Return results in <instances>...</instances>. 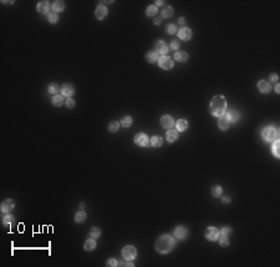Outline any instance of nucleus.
I'll use <instances>...</instances> for the list:
<instances>
[{
	"instance_id": "32",
	"label": "nucleus",
	"mask_w": 280,
	"mask_h": 267,
	"mask_svg": "<svg viewBox=\"0 0 280 267\" xmlns=\"http://www.w3.org/2000/svg\"><path fill=\"white\" fill-rule=\"evenodd\" d=\"M14 218L11 215H4V218H3V224L5 225V226H9V225L14 224Z\"/></svg>"
},
{
	"instance_id": "48",
	"label": "nucleus",
	"mask_w": 280,
	"mask_h": 267,
	"mask_svg": "<svg viewBox=\"0 0 280 267\" xmlns=\"http://www.w3.org/2000/svg\"><path fill=\"white\" fill-rule=\"evenodd\" d=\"M275 91H276V93H279V92H280V86H279V85H276V87H275Z\"/></svg>"
},
{
	"instance_id": "38",
	"label": "nucleus",
	"mask_w": 280,
	"mask_h": 267,
	"mask_svg": "<svg viewBox=\"0 0 280 267\" xmlns=\"http://www.w3.org/2000/svg\"><path fill=\"white\" fill-rule=\"evenodd\" d=\"M120 128V123L118 122H111L109 124V131L110 132H117Z\"/></svg>"
},
{
	"instance_id": "21",
	"label": "nucleus",
	"mask_w": 280,
	"mask_h": 267,
	"mask_svg": "<svg viewBox=\"0 0 280 267\" xmlns=\"http://www.w3.org/2000/svg\"><path fill=\"white\" fill-rule=\"evenodd\" d=\"M65 9V3L64 1H60V0H56V1L52 3V10L55 13H59V11H62Z\"/></svg>"
},
{
	"instance_id": "1",
	"label": "nucleus",
	"mask_w": 280,
	"mask_h": 267,
	"mask_svg": "<svg viewBox=\"0 0 280 267\" xmlns=\"http://www.w3.org/2000/svg\"><path fill=\"white\" fill-rule=\"evenodd\" d=\"M174 245H176V241L171 235H162L157 240V242H156V250H157L159 254L166 255L173 250Z\"/></svg>"
},
{
	"instance_id": "41",
	"label": "nucleus",
	"mask_w": 280,
	"mask_h": 267,
	"mask_svg": "<svg viewBox=\"0 0 280 267\" xmlns=\"http://www.w3.org/2000/svg\"><path fill=\"white\" fill-rule=\"evenodd\" d=\"M66 106L69 107V108H72V107H75V101L73 99H71L70 97L66 99Z\"/></svg>"
},
{
	"instance_id": "40",
	"label": "nucleus",
	"mask_w": 280,
	"mask_h": 267,
	"mask_svg": "<svg viewBox=\"0 0 280 267\" xmlns=\"http://www.w3.org/2000/svg\"><path fill=\"white\" fill-rule=\"evenodd\" d=\"M179 46H180V45H179V41H178V40H173V41L171 43V48H172V50H177Z\"/></svg>"
},
{
	"instance_id": "50",
	"label": "nucleus",
	"mask_w": 280,
	"mask_h": 267,
	"mask_svg": "<svg viewBox=\"0 0 280 267\" xmlns=\"http://www.w3.org/2000/svg\"><path fill=\"white\" fill-rule=\"evenodd\" d=\"M125 266H133V263H131V262H126V263H123Z\"/></svg>"
},
{
	"instance_id": "17",
	"label": "nucleus",
	"mask_w": 280,
	"mask_h": 267,
	"mask_svg": "<svg viewBox=\"0 0 280 267\" xmlns=\"http://www.w3.org/2000/svg\"><path fill=\"white\" fill-rule=\"evenodd\" d=\"M188 233V230L184 227V226H178L176 230H174V236L177 239H184Z\"/></svg>"
},
{
	"instance_id": "2",
	"label": "nucleus",
	"mask_w": 280,
	"mask_h": 267,
	"mask_svg": "<svg viewBox=\"0 0 280 267\" xmlns=\"http://www.w3.org/2000/svg\"><path fill=\"white\" fill-rule=\"evenodd\" d=\"M227 108V101L223 96H216L212 102H210V112L213 116L216 117H220L223 116Z\"/></svg>"
},
{
	"instance_id": "37",
	"label": "nucleus",
	"mask_w": 280,
	"mask_h": 267,
	"mask_svg": "<svg viewBox=\"0 0 280 267\" xmlns=\"http://www.w3.org/2000/svg\"><path fill=\"white\" fill-rule=\"evenodd\" d=\"M166 32H167V34H169V35L176 34V32H177V28H176V25H173V24L167 25V28H166Z\"/></svg>"
},
{
	"instance_id": "31",
	"label": "nucleus",
	"mask_w": 280,
	"mask_h": 267,
	"mask_svg": "<svg viewBox=\"0 0 280 267\" xmlns=\"http://www.w3.org/2000/svg\"><path fill=\"white\" fill-rule=\"evenodd\" d=\"M90 235H91V237H94V239L100 237L101 236V230L98 227H96V226H94V227H91V230H90Z\"/></svg>"
},
{
	"instance_id": "22",
	"label": "nucleus",
	"mask_w": 280,
	"mask_h": 267,
	"mask_svg": "<svg viewBox=\"0 0 280 267\" xmlns=\"http://www.w3.org/2000/svg\"><path fill=\"white\" fill-rule=\"evenodd\" d=\"M146 60L148 62H154L158 60V52L157 51H148L146 55Z\"/></svg>"
},
{
	"instance_id": "4",
	"label": "nucleus",
	"mask_w": 280,
	"mask_h": 267,
	"mask_svg": "<svg viewBox=\"0 0 280 267\" xmlns=\"http://www.w3.org/2000/svg\"><path fill=\"white\" fill-rule=\"evenodd\" d=\"M122 256H123V258L125 260H128V261H131V260H133V258L137 256V251H136V248L133 247V246H125L123 247V250H122Z\"/></svg>"
},
{
	"instance_id": "13",
	"label": "nucleus",
	"mask_w": 280,
	"mask_h": 267,
	"mask_svg": "<svg viewBox=\"0 0 280 267\" xmlns=\"http://www.w3.org/2000/svg\"><path fill=\"white\" fill-rule=\"evenodd\" d=\"M13 207H14V201L11 199H6L5 201H3V204H1V211L4 214H7V213H10L13 210Z\"/></svg>"
},
{
	"instance_id": "16",
	"label": "nucleus",
	"mask_w": 280,
	"mask_h": 267,
	"mask_svg": "<svg viewBox=\"0 0 280 267\" xmlns=\"http://www.w3.org/2000/svg\"><path fill=\"white\" fill-rule=\"evenodd\" d=\"M177 138H178V131H176V129H168V131H167V133H166V139L169 142V143L177 140Z\"/></svg>"
},
{
	"instance_id": "19",
	"label": "nucleus",
	"mask_w": 280,
	"mask_h": 267,
	"mask_svg": "<svg viewBox=\"0 0 280 267\" xmlns=\"http://www.w3.org/2000/svg\"><path fill=\"white\" fill-rule=\"evenodd\" d=\"M156 51L158 54H167L168 46L166 45V43H163V41H157V44H156Z\"/></svg>"
},
{
	"instance_id": "28",
	"label": "nucleus",
	"mask_w": 280,
	"mask_h": 267,
	"mask_svg": "<svg viewBox=\"0 0 280 267\" xmlns=\"http://www.w3.org/2000/svg\"><path fill=\"white\" fill-rule=\"evenodd\" d=\"M64 103V97L60 96V95H56L52 97V104L56 106V107H60L61 104Z\"/></svg>"
},
{
	"instance_id": "44",
	"label": "nucleus",
	"mask_w": 280,
	"mask_h": 267,
	"mask_svg": "<svg viewBox=\"0 0 280 267\" xmlns=\"http://www.w3.org/2000/svg\"><path fill=\"white\" fill-rule=\"evenodd\" d=\"M230 232H232V229L230 227H223L222 231H220V233H223V235H228V233H230Z\"/></svg>"
},
{
	"instance_id": "8",
	"label": "nucleus",
	"mask_w": 280,
	"mask_h": 267,
	"mask_svg": "<svg viewBox=\"0 0 280 267\" xmlns=\"http://www.w3.org/2000/svg\"><path fill=\"white\" fill-rule=\"evenodd\" d=\"M161 124H162V127L163 128H166V129H172V127L174 126V121L173 118H172L171 116H163L162 118H161Z\"/></svg>"
},
{
	"instance_id": "47",
	"label": "nucleus",
	"mask_w": 280,
	"mask_h": 267,
	"mask_svg": "<svg viewBox=\"0 0 280 267\" xmlns=\"http://www.w3.org/2000/svg\"><path fill=\"white\" fill-rule=\"evenodd\" d=\"M156 4L159 5V6H163V5H164V1H156Z\"/></svg>"
},
{
	"instance_id": "12",
	"label": "nucleus",
	"mask_w": 280,
	"mask_h": 267,
	"mask_svg": "<svg viewBox=\"0 0 280 267\" xmlns=\"http://www.w3.org/2000/svg\"><path fill=\"white\" fill-rule=\"evenodd\" d=\"M73 92H75V87H73L71 83H65V85L62 86V88H61V93L64 96H66V97L72 96Z\"/></svg>"
},
{
	"instance_id": "6",
	"label": "nucleus",
	"mask_w": 280,
	"mask_h": 267,
	"mask_svg": "<svg viewBox=\"0 0 280 267\" xmlns=\"http://www.w3.org/2000/svg\"><path fill=\"white\" fill-rule=\"evenodd\" d=\"M204 236L209 241H217L219 239V230L216 227H208L204 232Z\"/></svg>"
},
{
	"instance_id": "20",
	"label": "nucleus",
	"mask_w": 280,
	"mask_h": 267,
	"mask_svg": "<svg viewBox=\"0 0 280 267\" xmlns=\"http://www.w3.org/2000/svg\"><path fill=\"white\" fill-rule=\"evenodd\" d=\"M227 117H228V119H229L230 123H235V122H238V119L240 118V114L237 111H229Z\"/></svg>"
},
{
	"instance_id": "51",
	"label": "nucleus",
	"mask_w": 280,
	"mask_h": 267,
	"mask_svg": "<svg viewBox=\"0 0 280 267\" xmlns=\"http://www.w3.org/2000/svg\"><path fill=\"white\" fill-rule=\"evenodd\" d=\"M84 207H85V204L81 203V204H80V209H84Z\"/></svg>"
},
{
	"instance_id": "42",
	"label": "nucleus",
	"mask_w": 280,
	"mask_h": 267,
	"mask_svg": "<svg viewBox=\"0 0 280 267\" xmlns=\"http://www.w3.org/2000/svg\"><path fill=\"white\" fill-rule=\"evenodd\" d=\"M106 266H117V261L115 260V258H110V260L106 262Z\"/></svg>"
},
{
	"instance_id": "35",
	"label": "nucleus",
	"mask_w": 280,
	"mask_h": 267,
	"mask_svg": "<svg viewBox=\"0 0 280 267\" xmlns=\"http://www.w3.org/2000/svg\"><path fill=\"white\" fill-rule=\"evenodd\" d=\"M279 145H280V140H279V139H275L274 144H273V153H274V155H275L276 158H279V157H280V153H279Z\"/></svg>"
},
{
	"instance_id": "34",
	"label": "nucleus",
	"mask_w": 280,
	"mask_h": 267,
	"mask_svg": "<svg viewBox=\"0 0 280 267\" xmlns=\"http://www.w3.org/2000/svg\"><path fill=\"white\" fill-rule=\"evenodd\" d=\"M49 92L51 95H57L60 92V87L56 85V83H51L50 86H49Z\"/></svg>"
},
{
	"instance_id": "14",
	"label": "nucleus",
	"mask_w": 280,
	"mask_h": 267,
	"mask_svg": "<svg viewBox=\"0 0 280 267\" xmlns=\"http://www.w3.org/2000/svg\"><path fill=\"white\" fill-rule=\"evenodd\" d=\"M36 9L41 14H46V13H49V10H50V3L46 1V0H45V1H39Z\"/></svg>"
},
{
	"instance_id": "18",
	"label": "nucleus",
	"mask_w": 280,
	"mask_h": 267,
	"mask_svg": "<svg viewBox=\"0 0 280 267\" xmlns=\"http://www.w3.org/2000/svg\"><path fill=\"white\" fill-rule=\"evenodd\" d=\"M174 126H176V131L178 132H184L187 128H188V122L186 119H178L176 123H174Z\"/></svg>"
},
{
	"instance_id": "11",
	"label": "nucleus",
	"mask_w": 280,
	"mask_h": 267,
	"mask_svg": "<svg viewBox=\"0 0 280 267\" xmlns=\"http://www.w3.org/2000/svg\"><path fill=\"white\" fill-rule=\"evenodd\" d=\"M230 126V122L228 119L227 116H220L219 119H218V127L222 129V131H227Z\"/></svg>"
},
{
	"instance_id": "23",
	"label": "nucleus",
	"mask_w": 280,
	"mask_h": 267,
	"mask_svg": "<svg viewBox=\"0 0 280 267\" xmlns=\"http://www.w3.org/2000/svg\"><path fill=\"white\" fill-rule=\"evenodd\" d=\"M95 247H96V241H95L94 237L86 240V242H85V245H84V248L86 250V251H91V250H94Z\"/></svg>"
},
{
	"instance_id": "26",
	"label": "nucleus",
	"mask_w": 280,
	"mask_h": 267,
	"mask_svg": "<svg viewBox=\"0 0 280 267\" xmlns=\"http://www.w3.org/2000/svg\"><path fill=\"white\" fill-rule=\"evenodd\" d=\"M173 15V9L171 6H164L162 10V18H171Z\"/></svg>"
},
{
	"instance_id": "27",
	"label": "nucleus",
	"mask_w": 280,
	"mask_h": 267,
	"mask_svg": "<svg viewBox=\"0 0 280 267\" xmlns=\"http://www.w3.org/2000/svg\"><path fill=\"white\" fill-rule=\"evenodd\" d=\"M162 143H163V139L161 137H158V136H154V137L151 138V145L152 147H159V145H162Z\"/></svg>"
},
{
	"instance_id": "36",
	"label": "nucleus",
	"mask_w": 280,
	"mask_h": 267,
	"mask_svg": "<svg viewBox=\"0 0 280 267\" xmlns=\"http://www.w3.org/2000/svg\"><path fill=\"white\" fill-rule=\"evenodd\" d=\"M47 20L50 21L51 24H55V22L59 21V16H57L56 13H49L47 14Z\"/></svg>"
},
{
	"instance_id": "29",
	"label": "nucleus",
	"mask_w": 280,
	"mask_h": 267,
	"mask_svg": "<svg viewBox=\"0 0 280 267\" xmlns=\"http://www.w3.org/2000/svg\"><path fill=\"white\" fill-rule=\"evenodd\" d=\"M86 214L84 213V211H79L76 215H75V221L76 222H79V224H81V222H84L85 220H86Z\"/></svg>"
},
{
	"instance_id": "30",
	"label": "nucleus",
	"mask_w": 280,
	"mask_h": 267,
	"mask_svg": "<svg viewBox=\"0 0 280 267\" xmlns=\"http://www.w3.org/2000/svg\"><path fill=\"white\" fill-rule=\"evenodd\" d=\"M222 193H223V189H222L219 185H214L212 188V194L214 198H219L222 195Z\"/></svg>"
},
{
	"instance_id": "49",
	"label": "nucleus",
	"mask_w": 280,
	"mask_h": 267,
	"mask_svg": "<svg viewBox=\"0 0 280 267\" xmlns=\"http://www.w3.org/2000/svg\"><path fill=\"white\" fill-rule=\"evenodd\" d=\"M223 201H224V203H229L230 199H229V198H223Z\"/></svg>"
},
{
	"instance_id": "25",
	"label": "nucleus",
	"mask_w": 280,
	"mask_h": 267,
	"mask_svg": "<svg viewBox=\"0 0 280 267\" xmlns=\"http://www.w3.org/2000/svg\"><path fill=\"white\" fill-rule=\"evenodd\" d=\"M157 13H158V9L156 5H150L146 9V14L147 16H157Z\"/></svg>"
},
{
	"instance_id": "3",
	"label": "nucleus",
	"mask_w": 280,
	"mask_h": 267,
	"mask_svg": "<svg viewBox=\"0 0 280 267\" xmlns=\"http://www.w3.org/2000/svg\"><path fill=\"white\" fill-rule=\"evenodd\" d=\"M261 136L265 142H274L275 139H278V131L273 127H267L263 131Z\"/></svg>"
},
{
	"instance_id": "5",
	"label": "nucleus",
	"mask_w": 280,
	"mask_h": 267,
	"mask_svg": "<svg viewBox=\"0 0 280 267\" xmlns=\"http://www.w3.org/2000/svg\"><path fill=\"white\" fill-rule=\"evenodd\" d=\"M135 143L139 147H147L150 145V138L144 133H138V134L135 136Z\"/></svg>"
},
{
	"instance_id": "15",
	"label": "nucleus",
	"mask_w": 280,
	"mask_h": 267,
	"mask_svg": "<svg viewBox=\"0 0 280 267\" xmlns=\"http://www.w3.org/2000/svg\"><path fill=\"white\" fill-rule=\"evenodd\" d=\"M107 9L103 6V5H100V6H97V9H96V11H95V15H96V18L98 19V20H103L105 18H106V15H107Z\"/></svg>"
},
{
	"instance_id": "45",
	"label": "nucleus",
	"mask_w": 280,
	"mask_h": 267,
	"mask_svg": "<svg viewBox=\"0 0 280 267\" xmlns=\"http://www.w3.org/2000/svg\"><path fill=\"white\" fill-rule=\"evenodd\" d=\"M270 81L271 82H278V76H276V75H271V76H270Z\"/></svg>"
},
{
	"instance_id": "43",
	"label": "nucleus",
	"mask_w": 280,
	"mask_h": 267,
	"mask_svg": "<svg viewBox=\"0 0 280 267\" xmlns=\"http://www.w3.org/2000/svg\"><path fill=\"white\" fill-rule=\"evenodd\" d=\"M162 20H163L162 16H161V15H157V16H154V20H153V21H154L156 25H159V24L162 22Z\"/></svg>"
},
{
	"instance_id": "7",
	"label": "nucleus",
	"mask_w": 280,
	"mask_h": 267,
	"mask_svg": "<svg viewBox=\"0 0 280 267\" xmlns=\"http://www.w3.org/2000/svg\"><path fill=\"white\" fill-rule=\"evenodd\" d=\"M158 65L163 70H171L173 67V61H172L171 57H168V56H161L158 58Z\"/></svg>"
},
{
	"instance_id": "46",
	"label": "nucleus",
	"mask_w": 280,
	"mask_h": 267,
	"mask_svg": "<svg viewBox=\"0 0 280 267\" xmlns=\"http://www.w3.org/2000/svg\"><path fill=\"white\" fill-rule=\"evenodd\" d=\"M178 24L180 25V26H183V25L186 24V19H184V18H180V19L178 20Z\"/></svg>"
},
{
	"instance_id": "10",
	"label": "nucleus",
	"mask_w": 280,
	"mask_h": 267,
	"mask_svg": "<svg viewBox=\"0 0 280 267\" xmlns=\"http://www.w3.org/2000/svg\"><path fill=\"white\" fill-rule=\"evenodd\" d=\"M258 89L260 91L261 93H269L270 91H271V85H270V82L268 81H259L258 82Z\"/></svg>"
},
{
	"instance_id": "9",
	"label": "nucleus",
	"mask_w": 280,
	"mask_h": 267,
	"mask_svg": "<svg viewBox=\"0 0 280 267\" xmlns=\"http://www.w3.org/2000/svg\"><path fill=\"white\" fill-rule=\"evenodd\" d=\"M178 37H179L180 40H183V41L191 40V37H192V31L189 30L188 28H182V29L178 31Z\"/></svg>"
},
{
	"instance_id": "39",
	"label": "nucleus",
	"mask_w": 280,
	"mask_h": 267,
	"mask_svg": "<svg viewBox=\"0 0 280 267\" xmlns=\"http://www.w3.org/2000/svg\"><path fill=\"white\" fill-rule=\"evenodd\" d=\"M219 244H220V246H223V247L228 246V244H229V240H228L227 235H223V236L220 237V240H219Z\"/></svg>"
},
{
	"instance_id": "24",
	"label": "nucleus",
	"mask_w": 280,
	"mask_h": 267,
	"mask_svg": "<svg viewBox=\"0 0 280 267\" xmlns=\"http://www.w3.org/2000/svg\"><path fill=\"white\" fill-rule=\"evenodd\" d=\"M174 58L178 61V62H186L187 60H188V55L186 54V52H182V51H177L176 54H174Z\"/></svg>"
},
{
	"instance_id": "33",
	"label": "nucleus",
	"mask_w": 280,
	"mask_h": 267,
	"mask_svg": "<svg viewBox=\"0 0 280 267\" xmlns=\"http://www.w3.org/2000/svg\"><path fill=\"white\" fill-rule=\"evenodd\" d=\"M121 124H122V126L123 127H130L131 126V124H132V118H131V117H128V116H125V117H123V118L121 119Z\"/></svg>"
}]
</instances>
